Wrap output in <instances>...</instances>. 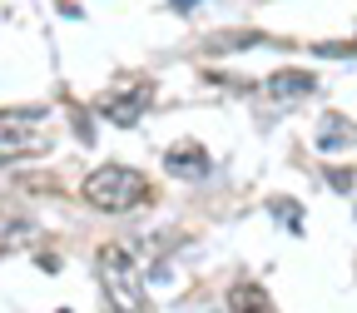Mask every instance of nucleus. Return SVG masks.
<instances>
[{
  "label": "nucleus",
  "mask_w": 357,
  "mask_h": 313,
  "mask_svg": "<svg viewBox=\"0 0 357 313\" xmlns=\"http://www.w3.org/2000/svg\"><path fill=\"white\" fill-rule=\"evenodd\" d=\"M95 268H100V289H105V298H109L114 313H149V298L139 289V263L129 259V249L105 244L100 259H95Z\"/></svg>",
  "instance_id": "nucleus-1"
},
{
  "label": "nucleus",
  "mask_w": 357,
  "mask_h": 313,
  "mask_svg": "<svg viewBox=\"0 0 357 313\" xmlns=\"http://www.w3.org/2000/svg\"><path fill=\"white\" fill-rule=\"evenodd\" d=\"M144 194H149L144 174L129 169V164H100L95 174L84 179V199L95 204V209H105V214H124V209L139 204Z\"/></svg>",
  "instance_id": "nucleus-2"
},
{
  "label": "nucleus",
  "mask_w": 357,
  "mask_h": 313,
  "mask_svg": "<svg viewBox=\"0 0 357 313\" xmlns=\"http://www.w3.org/2000/svg\"><path fill=\"white\" fill-rule=\"evenodd\" d=\"M50 150V140L20 115H0V164H15V159H35Z\"/></svg>",
  "instance_id": "nucleus-3"
},
{
  "label": "nucleus",
  "mask_w": 357,
  "mask_h": 313,
  "mask_svg": "<svg viewBox=\"0 0 357 313\" xmlns=\"http://www.w3.org/2000/svg\"><path fill=\"white\" fill-rule=\"evenodd\" d=\"M164 164H169V174H178V179H204V174L213 169L208 150H199V145H174V150L164 154Z\"/></svg>",
  "instance_id": "nucleus-4"
},
{
  "label": "nucleus",
  "mask_w": 357,
  "mask_h": 313,
  "mask_svg": "<svg viewBox=\"0 0 357 313\" xmlns=\"http://www.w3.org/2000/svg\"><path fill=\"white\" fill-rule=\"evenodd\" d=\"M268 95L273 100H303V95H312L318 89V80H312L307 70H278V75H268Z\"/></svg>",
  "instance_id": "nucleus-5"
},
{
  "label": "nucleus",
  "mask_w": 357,
  "mask_h": 313,
  "mask_svg": "<svg viewBox=\"0 0 357 313\" xmlns=\"http://www.w3.org/2000/svg\"><path fill=\"white\" fill-rule=\"evenodd\" d=\"M229 313H273V303H268V293H263L258 284H234Z\"/></svg>",
  "instance_id": "nucleus-6"
},
{
  "label": "nucleus",
  "mask_w": 357,
  "mask_h": 313,
  "mask_svg": "<svg viewBox=\"0 0 357 313\" xmlns=\"http://www.w3.org/2000/svg\"><path fill=\"white\" fill-rule=\"evenodd\" d=\"M342 145H347V124H342L337 115H328L323 129H318V150H323V154H337Z\"/></svg>",
  "instance_id": "nucleus-7"
},
{
  "label": "nucleus",
  "mask_w": 357,
  "mask_h": 313,
  "mask_svg": "<svg viewBox=\"0 0 357 313\" xmlns=\"http://www.w3.org/2000/svg\"><path fill=\"white\" fill-rule=\"evenodd\" d=\"M268 214H273L288 234H298V229H303V209H298L293 199H268Z\"/></svg>",
  "instance_id": "nucleus-8"
},
{
  "label": "nucleus",
  "mask_w": 357,
  "mask_h": 313,
  "mask_svg": "<svg viewBox=\"0 0 357 313\" xmlns=\"http://www.w3.org/2000/svg\"><path fill=\"white\" fill-rule=\"evenodd\" d=\"M139 115H144V95L139 100H109L105 105V119H114V124H134Z\"/></svg>",
  "instance_id": "nucleus-9"
},
{
  "label": "nucleus",
  "mask_w": 357,
  "mask_h": 313,
  "mask_svg": "<svg viewBox=\"0 0 357 313\" xmlns=\"http://www.w3.org/2000/svg\"><path fill=\"white\" fill-rule=\"evenodd\" d=\"M169 6H174V10H194V6H199V0H169Z\"/></svg>",
  "instance_id": "nucleus-10"
},
{
  "label": "nucleus",
  "mask_w": 357,
  "mask_h": 313,
  "mask_svg": "<svg viewBox=\"0 0 357 313\" xmlns=\"http://www.w3.org/2000/svg\"><path fill=\"white\" fill-rule=\"evenodd\" d=\"M60 313H70V308H60Z\"/></svg>",
  "instance_id": "nucleus-11"
}]
</instances>
